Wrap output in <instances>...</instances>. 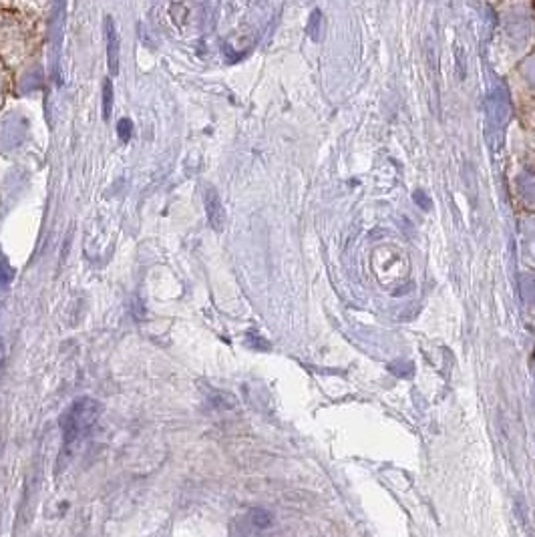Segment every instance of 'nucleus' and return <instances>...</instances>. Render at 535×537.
Segmentation results:
<instances>
[{
    "mask_svg": "<svg viewBox=\"0 0 535 537\" xmlns=\"http://www.w3.org/2000/svg\"><path fill=\"white\" fill-rule=\"evenodd\" d=\"M97 415H99V405L91 399H81L67 411V415L61 421L65 453H71L75 445L87 437V433L97 421Z\"/></svg>",
    "mask_w": 535,
    "mask_h": 537,
    "instance_id": "obj_1",
    "label": "nucleus"
},
{
    "mask_svg": "<svg viewBox=\"0 0 535 537\" xmlns=\"http://www.w3.org/2000/svg\"><path fill=\"white\" fill-rule=\"evenodd\" d=\"M105 29H107V67H109V73L115 77L119 73L121 51H119V35L111 17H107Z\"/></svg>",
    "mask_w": 535,
    "mask_h": 537,
    "instance_id": "obj_2",
    "label": "nucleus"
},
{
    "mask_svg": "<svg viewBox=\"0 0 535 537\" xmlns=\"http://www.w3.org/2000/svg\"><path fill=\"white\" fill-rule=\"evenodd\" d=\"M206 214H208V220L210 224L216 228V230H222L224 228V222H226V216H224V206H222V200L218 196V192L214 188H210L206 192Z\"/></svg>",
    "mask_w": 535,
    "mask_h": 537,
    "instance_id": "obj_3",
    "label": "nucleus"
},
{
    "mask_svg": "<svg viewBox=\"0 0 535 537\" xmlns=\"http://www.w3.org/2000/svg\"><path fill=\"white\" fill-rule=\"evenodd\" d=\"M111 111H113V85L107 79L105 85H103V117L109 119Z\"/></svg>",
    "mask_w": 535,
    "mask_h": 537,
    "instance_id": "obj_4",
    "label": "nucleus"
},
{
    "mask_svg": "<svg viewBox=\"0 0 535 537\" xmlns=\"http://www.w3.org/2000/svg\"><path fill=\"white\" fill-rule=\"evenodd\" d=\"M131 121L129 119H121L119 121V137H121V141H127L129 137H131Z\"/></svg>",
    "mask_w": 535,
    "mask_h": 537,
    "instance_id": "obj_5",
    "label": "nucleus"
}]
</instances>
